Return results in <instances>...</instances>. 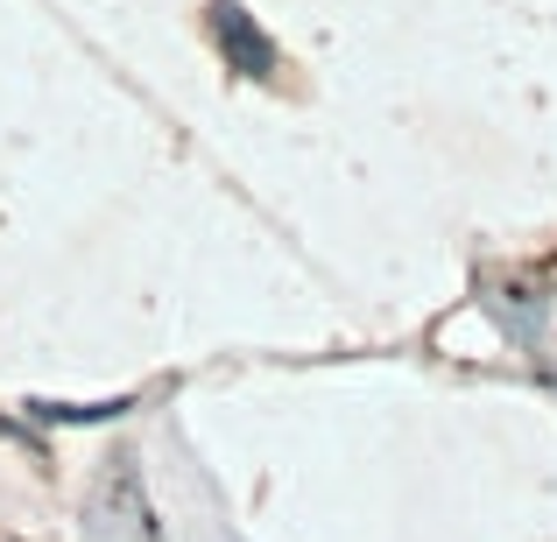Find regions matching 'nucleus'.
Returning a JSON list of instances; mask_svg holds the SVG:
<instances>
[{
	"mask_svg": "<svg viewBox=\"0 0 557 542\" xmlns=\"http://www.w3.org/2000/svg\"><path fill=\"white\" fill-rule=\"evenodd\" d=\"M212 36H219V50H226L233 71H247V78H275V42L255 28V14H247L240 0H212Z\"/></svg>",
	"mask_w": 557,
	"mask_h": 542,
	"instance_id": "1",
	"label": "nucleus"
}]
</instances>
